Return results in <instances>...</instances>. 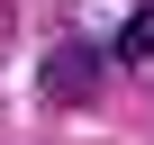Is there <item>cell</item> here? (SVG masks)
I'll use <instances>...</instances> for the list:
<instances>
[{
    "label": "cell",
    "instance_id": "cell-1",
    "mask_svg": "<svg viewBox=\"0 0 154 145\" xmlns=\"http://www.w3.org/2000/svg\"><path fill=\"white\" fill-rule=\"evenodd\" d=\"M36 91H45L54 109L91 100V91H100V45H82V36H72V45H54V54H45V72H36Z\"/></svg>",
    "mask_w": 154,
    "mask_h": 145
},
{
    "label": "cell",
    "instance_id": "cell-2",
    "mask_svg": "<svg viewBox=\"0 0 154 145\" xmlns=\"http://www.w3.org/2000/svg\"><path fill=\"white\" fill-rule=\"evenodd\" d=\"M145 54H154V9H136L118 27V63H145Z\"/></svg>",
    "mask_w": 154,
    "mask_h": 145
}]
</instances>
